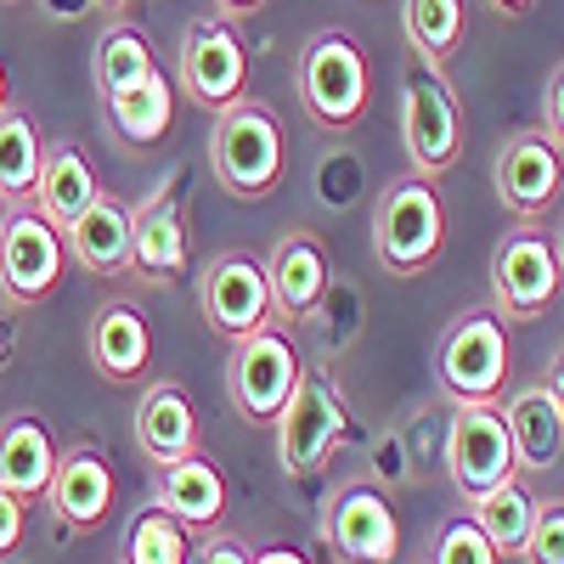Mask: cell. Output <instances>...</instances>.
Segmentation results:
<instances>
[{
    "label": "cell",
    "mask_w": 564,
    "mask_h": 564,
    "mask_svg": "<svg viewBox=\"0 0 564 564\" xmlns=\"http://www.w3.org/2000/svg\"><path fill=\"white\" fill-rule=\"evenodd\" d=\"M542 130L564 148V63L553 68V79H547V97H542Z\"/></svg>",
    "instance_id": "obj_35"
},
{
    "label": "cell",
    "mask_w": 564,
    "mask_h": 564,
    "mask_svg": "<svg viewBox=\"0 0 564 564\" xmlns=\"http://www.w3.org/2000/svg\"><path fill=\"white\" fill-rule=\"evenodd\" d=\"M63 243H68V260H79L90 276H124L130 271V209L102 193L63 231Z\"/></svg>",
    "instance_id": "obj_24"
},
{
    "label": "cell",
    "mask_w": 564,
    "mask_h": 564,
    "mask_svg": "<svg viewBox=\"0 0 564 564\" xmlns=\"http://www.w3.org/2000/svg\"><path fill=\"white\" fill-rule=\"evenodd\" d=\"M401 148H406L412 175L435 181V186L463 159V108H457L446 68L435 63H412L401 74Z\"/></svg>",
    "instance_id": "obj_4"
},
{
    "label": "cell",
    "mask_w": 564,
    "mask_h": 564,
    "mask_svg": "<svg viewBox=\"0 0 564 564\" xmlns=\"http://www.w3.org/2000/svg\"><path fill=\"white\" fill-rule=\"evenodd\" d=\"M215 7H220V18H231V23H238V18H249V12H260V7H265V0H215Z\"/></svg>",
    "instance_id": "obj_38"
},
{
    "label": "cell",
    "mask_w": 564,
    "mask_h": 564,
    "mask_svg": "<svg viewBox=\"0 0 564 564\" xmlns=\"http://www.w3.org/2000/svg\"><path fill=\"white\" fill-rule=\"evenodd\" d=\"M558 294H564V271L553 238L542 226L513 220L491 249V311L502 322H536L558 305Z\"/></svg>",
    "instance_id": "obj_6"
},
{
    "label": "cell",
    "mask_w": 564,
    "mask_h": 564,
    "mask_svg": "<svg viewBox=\"0 0 564 564\" xmlns=\"http://www.w3.org/2000/svg\"><path fill=\"white\" fill-rule=\"evenodd\" d=\"M0 108H7V68H0Z\"/></svg>",
    "instance_id": "obj_43"
},
{
    "label": "cell",
    "mask_w": 564,
    "mask_h": 564,
    "mask_svg": "<svg viewBox=\"0 0 564 564\" xmlns=\"http://www.w3.org/2000/svg\"><path fill=\"white\" fill-rule=\"evenodd\" d=\"M300 345L289 327H254V334L231 339V361H226V395L231 406H238L243 423H254V430H271V423L282 417V406H289L294 384H300Z\"/></svg>",
    "instance_id": "obj_5"
},
{
    "label": "cell",
    "mask_w": 564,
    "mask_h": 564,
    "mask_svg": "<svg viewBox=\"0 0 564 564\" xmlns=\"http://www.w3.org/2000/svg\"><path fill=\"white\" fill-rule=\"evenodd\" d=\"M181 90L209 113H226L231 102L249 97V45L231 18H198L181 34V57H175Z\"/></svg>",
    "instance_id": "obj_10"
},
{
    "label": "cell",
    "mask_w": 564,
    "mask_h": 564,
    "mask_svg": "<svg viewBox=\"0 0 564 564\" xmlns=\"http://www.w3.org/2000/svg\"><path fill=\"white\" fill-rule=\"evenodd\" d=\"M430 564H502V553L486 542V531L475 525V513H457V520L441 525Z\"/></svg>",
    "instance_id": "obj_31"
},
{
    "label": "cell",
    "mask_w": 564,
    "mask_h": 564,
    "mask_svg": "<svg viewBox=\"0 0 564 564\" xmlns=\"http://www.w3.org/2000/svg\"><path fill=\"white\" fill-rule=\"evenodd\" d=\"M85 7H97V12H119L124 0H85Z\"/></svg>",
    "instance_id": "obj_41"
},
{
    "label": "cell",
    "mask_w": 564,
    "mask_h": 564,
    "mask_svg": "<svg viewBox=\"0 0 564 564\" xmlns=\"http://www.w3.org/2000/svg\"><path fill=\"white\" fill-rule=\"evenodd\" d=\"M153 502L186 531H215L226 513V475L204 452H186V457L153 468Z\"/></svg>",
    "instance_id": "obj_18"
},
{
    "label": "cell",
    "mask_w": 564,
    "mask_h": 564,
    "mask_svg": "<svg viewBox=\"0 0 564 564\" xmlns=\"http://www.w3.org/2000/svg\"><path fill=\"white\" fill-rule=\"evenodd\" d=\"M97 198H102V181H97V170H90V159L79 148H68V141L45 148V164H40V181H34V209L45 220H52L57 231H68Z\"/></svg>",
    "instance_id": "obj_22"
},
{
    "label": "cell",
    "mask_w": 564,
    "mask_h": 564,
    "mask_svg": "<svg viewBox=\"0 0 564 564\" xmlns=\"http://www.w3.org/2000/svg\"><path fill=\"white\" fill-rule=\"evenodd\" d=\"M446 475H452L463 502H480L491 486L520 475L497 401H457L452 406V423H446Z\"/></svg>",
    "instance_id": "obj_11"
},
{
    "label": "cell",
    "mask_w": 564,
    "mask_h": 564,
    "mask_svg": "<svg viewBox=\"0 0 564 564\" xmlns=\"http://www.w3.org/2000/svg\"><path fill=\"white\" fill-rule=\"evenodd\" d=\"M276 430V463L289 480H311L322 475V463L339 452V441L350 435V412L339 401V390L322 379V372H300V384L282 406V417L271 423Z\"/></svg>",
    "instance_id": "obj_7"
},
{
    "label": "cell",
    "mask_w": 564,
    "mask_h": 564,
    "mask_svg": "<svg viewBox=\"0 0 564 564\" xmlns=\"http://www.w3.org/2000/svg\"><path fill=\"white\" fill-rule=\"evenodd\" d=\"M300 102L322 130H350L367 119L372 102V74H367V52L345 34V29H316L300 45Z\"/></svg>",
    "instance_id": "obj_3"
},
{
    "label": "cell",
    "mask_w": 564,
    "mask_h": 564,
    "mask_svg": "<svg viewBox=\"0 0 564 564\" xmlns=\"http://www.w3.org/2000/svg\"><path fill=\"white\" fill-rule=\"evenodd\" d=\"M322 542L339 564H395L401 553V520L379 486H339L322 513Z\"/></svg>",
    "instance_id": "obj_12"
},
{
    "label": "cell",
    "mask_w": 564,
    "mask_h": 564,
    "mask_svg": "<svg viewBox=\"0 0 564 564\" xmlns=\"http://www.w3.org/2000/svg\"><path fill=\"white\" fill-rule=\"evenodd\" d=\"M564 193V148L547 130H513L497 153V198L513 220L542 226Z\"/></svg>",
    "instance_id": "obj_13"
},
{
    "label": "cell",
    "mask_w": 564,
    "mask_h": 564,
    "mask_svg": "<svg viewBox=\"0 0 564 564\" xmlns=\"http://www.w3.org/2000/svg\"><path fill=\"white\" fill-rule=\"evenodd\" d=\"M209 170L220 181V193L231 198H271L282 170H289V141H282V124L265 102H231L226 113H215L209 130Z\"/></svg>",
    "instance_id": "obj_1"
},
{
    "label": "cell",
    "mask_w": 564,
    "mask_h": 564,
    "mask_svg": "<svg viewBox=\"0 0 564 564\" xmlns=\"http://www.w3.org/2000/svg\"><path fill=\"white\" fill-rule=\"evenodd\" d=\"M23 531H29V502L0 486V558H12L23 547Z\"/></svg>",
    "instance_id": "obj_33"
},
{
    "label": "cell",
    "mask_w": 564,
    "mask_h": 564,
    "mask_svg": "<svg viewBox=\"0 0 564 564\" xmlns=\"http://www.w3.org/2000/svg\"><path fill=\"white\" fill-rule=\"evenodd\" d=\"M193 558V542H186V525L170 520L159 502L135 508V520L124 531V564H186Z\"/></svg>",
    "instance_id": "obj_30"
},
{
    "label": "cell",
    "mask_w": 564,
    "mask_h": 564,
    "mask_svg": "<svg viewBox=\"0 0 564 564\" xmlns=\"http://www.w3.org/2000/svg\"><path fill=\"white\" fill-rule=\"evenodd\" d=\"M170 119H175V102H170V79L164 74H148L141 85L108 97V124L124 148H159L170 135Z\"/></svg>",
    "instance_id": "obj_26"
},
{
    "label": "cell",
    "mask_w": 564,
    "mask_h": 564,
    "mask_svg": "<svg viewBox=\"0 0 564 564\" xmlns=\"http://www.w3.org/2000/svg\"><path fill=\"white\" fill-rule=\"evenodd\" d=\"M502 423H508V441H513V463L520 475H542V468H558L564 457V406L553 401V390L520 384L502 401Z\"/></svg>",
    "instance_id": "obj_19"
},
{
    "label": "cell",
    "mask_w": 564,
    "mask_h": 564,
    "mask_svg": "<svg viewBox=\"0 0 564 564\" xmlns=\"http://www.w3.org/2000/svg\"><path fill=\"white\" fill-rule=\"evenodd\" d=\"M148 74H159V57H153V40L141 34L135 23H113L97 45V90H102V102L119 97V90L141 85Z\"/></svg>",
    "instance_id": "obj_29"
},
{
    "label": "cell",
    "mask_w": 564,
    "mask_h": 564,
    "mask_svg": "<svg viewBox=\"0 0 564 564\" xmlns=\"http://www.w3.org/2000/svg\"><path fill=\"white\" fill-rule=\"evenodd\" d=\"M40 164H45L40 124H34L23 108H12V102H7V108H0V198H7V204L34 198Z\"/></svg>",
    "instance_id": "obj_27"
},
{
    "label": "cell",
    "mask_w": 564,
    "mask_h": 564,
    "mask_svg": "<svg viewBox=\"0 0 564 564\" xmlns=\"http://www.w3.org/2000/svg\"><path fill=\"white\" fill-rule=\"evenodd\" d=\"M542 384H547V390H553V401L564 406V345L553 350V361H547V379H542Z\"/></svg>",
    "instance_id": "obj_36"
},
{
    "label": "cell",
    "mask_w": 564,
    "mask_h": 564,
    "mask_svg": "<svg viewBox=\"0 0 564 564\" xmlns=\"http://www.w3.org/2000/svg\"><path fill=\"white\" fill-rule=\"evenodd\" d=\"M401 29H406V45L417 52V63L446 68L468 34V12H463V0H406Z\"/></svg>",
    "instance_id": "obj_28"
},
{
    "label": "cell",
    "mask_w": 564,
    "mask_h": 564,
    "mask_svg": "<svg viewBox=\"0 0 564 564\" xmlns=\"http://www.w3.org/2000/svg\"><path fill=\"white\" fill-rule=\"evenodd\" d=\"M520 558L525 564H564V497H547L536 508V525H531V542Z\"/></svg>",
    "instance_id": "obj_32"
},
{
    "label": "cell",
    "mask_w": 564,
    "mask_h": 564,
    "mask_svg": "<svg viewBox=\"0 0 564 564\" xmlns=\"http://www.w3.org/2000/svg\"><path fill=\"white\" fill-rule=\"evenodd\" d=\"M52 468H57V446L52 430L34 417V412H12L0 417V486L12 497H45L52 486Z\"/></svg>",
    "instance_id": "obj_23"
},
{
    "label": "cell",
    "mask_w": 564,
    "mask_h": 564,
    "mask_svg": "<svg viewBox=\"0 0 564 564\" xmlns=\"http://www.w3.org/2000/svg\"><path fill=\"white\" fill-rule=\"evenodd\" d=\"M265 282H271V311L276 322H305L322 311L327 289H334V265L316 231H282L265 254Z\"/></svg>",
    "instance_id": "obj_15"
},
{
    "label": "cell",
    "mask_w": 564,
    "mask_h": 564,
    "mask_svg": "<svg viewBox=\"0 0 564 564\" xmlns=\"http://www.w3.org/2000/svg\"><path fill=\"white\" fill-rule=\"evenodd\" d=\"M446 249V204L441 186L423 175H401L384 186L379 209H372V254L390 276L430 271Z\"/></svg>",
    "instance_id": "obj_2"
},
{
    "label": "cell",
    "mask_w": 564,
    "mask_h": 564,
    "mask_svg": "<svg viewBox=\"0 0 564 564\" xmlns=\"http://www.w3.org/2000/svg\"><path fill=\"white\" fill-rule=\"evenodd\" d=\"M508 361H513V345H508V322L497 311H463L446 339H441V390L452 401H497L508 390Z\"/></svg>",
    "instance_id": "obj_8"
},
{
    "label": "cell",
    "mask_w": 564,
    "mask_h": 564,
    "mask_svg": "<svg viewBox=\"0 0 564 564\" xmlns=\"http://www.w3.org/2000/svg\"><path fill=\"white\" fill-rule=\"evenodd\" d=\"M113 468L97 446H68L57 452V468H52V486H45V502L57 508V520L68 531H97L113 508Z\"/></svg>",
    "instance_id": "obj_16"
},
{
    "label": "cell",
    "mask_w": 564,
    "mask_h": 564,
    "mask_svg": "<svg viewBox=\"0 0 564 564\" xmlns=\"http://www.w3.org/2000/svg\"><path fill=\"white\" fill-rule=\"evenodd\" d=\"M198 305H204V322L215 327L220 339H243V334H254V327L276 322L265 265L254 254H243V249H226V254H215L204 265Z\"/></svg>",
    "instance_id": "obj_14"
},
{
    "label": "cell",
    "mask_w": 564,
    "mask_h": 564,
    "mask_svg": "<svg viewBox=\"0 0 564 564\" xmlns=\"http://www.w3.org/2000/svg\"><path fill=\"white\" fill-rule=\"evenodd\" d=\"M536 508H542V497H536L520 475L502 480V486H491L480 502H468V513H475V525L486 531V542H491L502 558H520V553H525L531 525H536Z\"/></svg>",
    "instance_id": "obj_25"
},
{
    "label": "cell",
    "mask_w": 564,
    "mask_h": 564,
    "mask_svg": "<svg viewBox=\"0 0 564 564\" xmlns=\"http://www.w3.org/2000/svg\"><path fill=\"white\" fill-rule=\"evenodd\" d=\"M553 254H558V271H564V226H558V238H553Z\"/></svg>",
    "instance_id": "obj_42"
},
{
    "label": "cell",
    "mask_w": 564,
    "mask_h": 564,
    "mask_svg": "<svg viewBox=\"0 0 564 564\" xmlns=\"http://www.w3.org/2000/svg\"><path fill=\"white\" fill-rule=\"evenodd\" d=\"M181 271H186V220H181V204L170 198V186H159L130 215V276L159 289V282H175Z\"/></svg>",
    "instance_id": "obj_17"
},
{
    "label": "cell",
    "mask_w": 564,
    "mask_h": 564,
    "mask_svg": "<svg viewBox=\"0 0 564 564\" xmlns=\"http://www.w3.org/2000/svg\"><path fill=\"white\" fill-rule=\"evenodd\" d=\"M63 271H68V243L40 209L12 204L0 215V300L7 305L52 300Z\"/></svg>",
    "instance_id": "obj_9"
},
{
    "label": "cell",
    "mask_w": 564,
    "mask_h": 564,
    "mask_svg": "<svg viewBox=\"0 0 564 564\" xmlns=\"http://www.w3.org/2000/svg\"><path fill=\"white\" fill-rule=\"evenodd\" d=\"M135 446H141V457H148L153 468L198 452V406L175 379H159V384H148V395H141V406H135Z\"/></svg>",
    "instance_id": "obj_20"
},
{
    "label": "cell",
    "mask_w": 564,
    "mask_h": 564,
    "mask_svg": "<svg viewBox=\"0 0 564 564\" xmlns=\"http://www.w3.org/2000/svg\"><path fill=\"white\" fill-rule=\"evenodd\" d=\"M249 564H311L300 547H265V553H254Z\"/></svg>",
    "instance_id": "obj_37"
},
{
    "label": "cell",
    "mask_w": 564,
    "mask_h": 564,
    "mask_svg": "<svg viewBox=\"0 0 564 564\" xmlns=\"http://www.w3.org/2000/svg\"><path fill=\"white\" fill-rule=\"evenodd\" d=\"M249 558H254V553L231 536V531H209V536L193 547V558H186V564H249Z\"/></svg>",
    "instance_id": "obj_34"
},
{
    "label": "cell",
    "mask_w": 564,
    "mask_h": 564,
    "mask_svg": "<svg viewBox=\"0 0 564 564\" xmlns=\"http://www.w3.org/2000/svg\"><path fill=\"white\" fill-rule=\"evenodd\" d=\"M90 367L113 384H130L153 367V334H148V316L124 300H108L97 316H90V334H85Z\"/></svg>",
    "instance_id": "obj_21"
},
{
    "label": "cell",
    "mask_w": 564,
    "mask_h": 564,
    "mask_svg": "<svg viewBox=\"0 0 564 564\" xmlns=\"http://www.w3.org/2000/svg\"><path fill=\"white\" fill-rule=\"evenodd\" d=\"M486 7H491V12H502V18H520V12H531V7H536V0H486Z\"/></svg>",
    "instance_id": "obj_39"
},
{
    "label": "cell",
    "mask_w": 564,
    "mask_h": 564,
    "mask_svg": "<svg viewBox=\"0 0 564 564\" xmlns=\"http://www.w3.org/2000/svg\"><path fill=\"white\" fill-rule=\"evenodd\" d=\"M12 350H18V334H12V322H7V316H0V367H7V361H12Z\"/></svg>",
    "instance_id": "obj_40"
}]
</instances>
